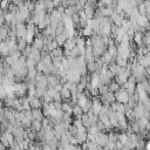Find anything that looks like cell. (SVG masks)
Masks as SVG:
<instances>
[{
  "label": "cell",
  "instance_id": "6da1fadb",
  "mask_svg": "<svg viewBox=\"0 0 150 150\" xmlns=\"http://www.w3.org/2000/svg\"><path fill=\"white\" fill-rule=\"evenodd\" d=\"M115 97H116L117 102L127 103L129 101V99H130V95H129V93L123 88V89H119L117 91H115Z\"/></svg>",
  "mask_w": 150,
  "mask_h": 150
},
{
  "label": "cell",
  "instance_id": "7a4b0ae2",
  "mask_svg": "<svg viewBox=\"0 0 150 150\" xmlns=\"http://www.w3.org/2000/svg\"><path fill=\"white\" fill-rule=\"evenodd\" d=\"M29 102H31V107L33 109H36V108H41L44 102L40 100V97H29Z\"/></svg>",
  "mask_w": 150,
  "mask_h": 150
},
{
  "label": "cell",
  "instance_id": "3957f363",
  "mask_svg": "<svg viewBox=\"0 0 150 150\" xmlns=\"http://www.w3.org/2000/svg\"><path fill=\"white\" fill-rule=\"evenodd\" d=\"M83 112H85V110H83V108H82L80 104H75V106L73 107V114H74L75 116L81 117V116L83 115Z\"/></svg>",
  "mask_w": 150,
  "mask_h": 150
},
{
  "label": "cell",
  "instance_id": "277c9868",
  "mask_svg": "<svg viewBox=\"0 0 150 150\" xmlns=\"http://www.w3.org/2000/svg\"><path fill=\"white\" fill-rule=\"evenodd\" d=\"M32 114H33V120H44V114L42 111L40 110V108H36L32 110Z\"/></svg>",
  "mask_w": 150,
  "mask_h": 150
},
{
  "label": "cell",
  "instance_id": "5b68a950",
  "mask_svg": "<svg viewBox=\"0 0 150 150\" xmlns=\"http://www.w3.org/2000/svg\"><path fill=\"white\" fill-rule=\"evenodd\" d=\"M67 39H68V36L65 34V33H62V34H59V35H56V42H58L59 45H65L66 44V41H67Z\"/></svg>",
  "mask_w": 150,
  "mask_h": 150
},
{
  "label": "cell",
  "instance_id": "8992f818",
  "mask_svg": "<svg viewBox=\"0 0 150 150\" xmlns=\"http://www.w3.org/2000/svg\"><path fill=\"white\" fill-rule=\"evenodd\" d=\"M119 89H120V83H119L117 81L109 83V90H110V91H114V93H115V91H117Z\"/></svg>",
  "mask_w": 150,
  "mask_h": 150
},
{
  "label": "cell",
  "instance_id": "52a82bcc",
  "mask_svg": "<svg viewBox=\"0 0 150 150\" xmlns=\"http://www.w3.org/2000/svg\"><path fill=\"white\" fill-rule=\"evenodd\" d=\"M91 32H93V28H91L90 26H86V28L82 31V34H83L85 36H88V35L91 34Z\"/></svg>",
  "mask_w": 150,
  "mask_h": 150
},
{
  "label": "cell",
  "instance_id": "ba28073f",
  "mask_svg": "<svg viewBox=\"0 0 150 150\" xmlns=\"http://www.w3.org/2000/svg\"><path fill=\"white\" fill-rule=\"evenodd\" d=\"M145 147H147V148H148V149H150V141H149V143H148V144H147V145H145Z\"/></svg>",
  "mask_w": 150,
  "mask_h": 150
},
{
  "label": "cell",
  "instance_id": "9c48e42d",
  "mask_svg": "<svg viewBox=\"0 0 150 150\" xmlns=\"http://www.w3.org/2000/svg\"><path fill=\"white\" fill-rule=\"evenodd\" d=\"M147 1H150V0H147Z\"/></svg>",
  "mask_w": 150,
  "mask_h": 150
}]
</instances>
